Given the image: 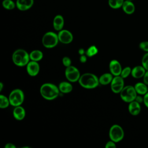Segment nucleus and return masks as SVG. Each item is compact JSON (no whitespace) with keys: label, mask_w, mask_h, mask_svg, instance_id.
Returning a JSON list of instances; mask_svg holds the SVG:
<instances>
[{"label":"nucleus","mask_w":148,"mask_h":148,"mask_svg":"<svg viewBox=\"0 0 148 148\" xmlns=\"http://www.w3.org/2000/svg\"><path fill=\"white\" fill-rule=\"evenodd\" d=\"M3 83L2 82H1L0 83V91H2V90L3 88Z\"/></svg>","instance_id":"38"},{"label":"nucleus","mask_w":148,"mask_h":148,"mask_svg":"<svg viewBox=\"0 0 148 148\" xmlns=\"http://www.w3.org/2000/svg\"><path fill=\"white\" fill-rule=\"evenodd\" d=\"M10 105L13 106H20L24 102V94L23 91L18 88L12 90L9 95Z\"/></svg>","instance_id":"6"},{"label":"nucleus","mask_w":148,"mask_h":148,"mask_svg":"<svg viewBox=\"0 0 148 148\" xmlns=\"http://www.w3.org/2000/svg\"><path fill=\"white\" fill-rule=\"evenodd\" d=\"M124 87V85L122 84H110L111 90L115 94L120 93Z\"/></svg>","instance_id":"26"},{"label":"nucleus","mask_w":148,"mask_h":148,"mask_svg":"<svg viewBox=\"0 0 148 148\" xmlns=\"http://www.w3.org/2000/svg\"><path fill=\"white\" fill-rule=\"evenodd\" d=\"M29 54L24 49L16 50L12 54L13 62L18 66H26L29 62Z\"/></svg>","instance_id":"3"},{"label":"nucleus","mask_w":148,"mask_h":148,"mask_svg":"<svg viewBox=\"0 0 148 148\" xmlns=\"http://www.w3.org/2000/svg\"><path fill=\"white\" fill-rule=\"evenodd\" d=\"M131 71H132V69L130 66H126L124 68L122 69L120 76L123 78L125 79L127 77L130 75L131 74Z\"/></svg>","instance_id":"27"},{"label":"nucleus","mask_w":148,"mask_h":148,"mask_svg":"<svg viewBox=\"0 0 148 148\" xmlns=\"http://www.w3.org/2000/svg\"><path fill=\"white\" fill-rule=\"evenodd\" d=\"M143 82L146 85H148V71H146L143 76Z\"/></svg>","instance_id":"32"},{"label":"nucleus","mask_w":148,"mask_h":148,"mask_svg":"<svg viewBox=\"0 0 148 148\" xmlns=\"http://www.w3.org/2000/svg\"><path fill=\"white\" fill-rule=\"evenodd\" d=\"M5 148H16V146L12 143H8L5 145Z\"/></svg>","instance_id":"36"},{"label":"nucleus","mask_w":148,"mask_h":148,"mask_svg":"<svg viewBox=\"0 0 148 148\" xmlns=\"http://www.w3.org/2000/svg\"><path fill=\"white\" fill-rule=\"evenodd\" d=\"M59 41L58 34L52 31L46 32L42 39V42L43 46L46 48L51 49L57 46Z\"/></svg>","instance_id":"4"},{"label":"nucleus","mask_w":148,"mask_h":148,"mask_svg":"<svg viewBox=\"0 0 148 148\" xmlns=\"http://www.w3.org/2000/svg\"><path fill=\"white\" fill-rule=\"evenodd\" d=\"M142 65L148 71V52L146 53L142 58Z\"/></svg>","instance_id":"28"},{"label":"nucleus","mask_w":148,"mask_h":148,"mask_svg":"<svg viewBox=\"0 0 148 148\" xmlns=\"http://www.w3.org/2000/svg\"><path fill=\"white\" fill-rule=\"evenodd\" d=\"M137 92L134 86H124L120 93L121 99L127 103H130L135 99L137 96Z\"/></svg>","instance_id":"5"},{"label":"nucleus","mask_w":148,"mask_h":148,"mask_svg":"<svg viewBox=\"0 0 148 148\" xmlns=\"http://www.w3.org/2000/svg\"><path fill=\"white\" fill-rule=\"evenodd\" d=\"M65 75L67 80L70 82H76L79 81L81 76L79 69L72 65L66 67Z\"/></svg>","instance_id":"8"},{"label":"nucleus","mask_w":148,"mask_h":148,"mask_svg":"<svg viewBox=\"0 0 148 148\" xmlns=\"http://www.w3.org/2000/svg\"><path fill=\"white\" fill-rule=\"evenodd\" d=\"M128 109L131 115L137 116L140 113L141 111L140 103L134 100L129 103Z\"/></svg>","instance_id":"14"},{"label":"nucleus","mask_w":148,"mask_h":148,"mask_svg":"<svg viewBox=\"0 0 148 148\" xmlns=\"http://www.w3.org/2000/svg\"><path fill=\"white\" fill-rule=\"evenodd\" d=\"M116 147V142H114V141L110 140L109 141H108L106 145H105V147L106 148H115Z\"/></svg>","instance_id":"31"},{"label":"nucleus","mask_w":148,"mask_h":148,"mask_svg":"<svg viewBox=\"0 0 148 148\" xmlns=\"http://www.w3.org/2000/svg\"><path fill=\"white\" fill-rule=\"evenodd\" d=\"M10 105V101L9 97L1 94L0 95V108L1 109H5Z\"/></svg>","instance_id":"24"},{"label":"nucleus","mask_w":148,"mask_h":148,"mask_svg":"<svg viewBox=\"0 0 148 148\" xmlns=\"http://www.w3.org/2000/svg\"><path fill=\"white\" fill-rule=\"evenodd\" d=\"M98 50L97 47L95 46L92 45V46H90L88 48V49L86 51V54L87 57H91L96 55L98 53Z\"/></svg>","instance_id":"25"},{"label":"nucleus","mask_w":148,"mask_h":148,"mask_svg":"<svg viewBox=\"0 0 148 148\" xmlns=\"http://www.w3.org/2000/svg\"><path fill=\"white\" fill-rule=\"evenodd\" d=\"M58 87L50 83L43 84L40 88L41 96L45 99L53 100L57 98L60 94Z\"/></svg>","instance_id":"1"},{"label":"nucleus","mask_w":148,"mask_h":148,"mask_svg":"<svg viewBox=\"0 0 148 148\" xmlns=\"http://www.w3.org/2000/svg\"><path fill=\"white\" fill-rule=\"evenodd\" d=\"M13 115L17 120H22L25 116V109L21 105L15 106L13 110Z\"/></svg>","instance_id":"17"},{"label":"nucleus","mask_w":148,"mask_h":148,"mask_svg":"<svg viewBox=\"0 0 148 148\" xmlns=\"http://www.w3.org/2000/svg\"><path fill=\"white\" fill-rule=\"evenodd\" d=\"M109 70L114 76H119L121 74L122 67L120 63L117 60H113L109 63Z\"/></svg>","instance_id":"12"},{"label":"nucleus","mask_w":148,"mask_h":148,"mask_svg":"<svg viewBox=\"0 0 148 148\" xmlns=\"http://www.w3.org/2000/svg\"><path fill=\"white\" fill-rule=\"evenodd\" d=\"M139 48L146 53L148 52V41H143L139 45Z\"/></svg>","instance_id":"29"},{"label":"nucleus","mask_w":148,"mask_h":148,"mask_svg":"<svg viewBox=\"0 0 148 148\" xmlns=\"http://www.w3.org/2000/svg\"><path fill=\"white\" fill-rule=\"evenodd\" d=\"M58 88L61 92L67 94L72 91L73 87L72 85L68 82H62L59 84Z\"/></svg>","instance_id":"19"},{"label":"nucleus","mask_w":148,"mask_h":148,"mask_svg":"<svg viewBox=\"0 0 148 148\" xmlns=\"http://www.w3.org/2000/svg\"><path fill=\"white\" fill-rule=\"evenodd\" d=\"M111 73H105L99 77V82L102 85H107L111 83L113 77Z\"/></svg>","instance_id":"20"},{"label":"nucleus","mask_w":148,"mask_h":148,"mask_svg":"<svg viewBox=\"0 0 148 148\" xmlns=\"http://www.w3.org/2000/svg\"><path fill=\"white\" fill-rule=\"evenodd\" d=\"M27 72L31 76H36L39 72V65L37 61H31L26 65Z\"/></svg>","instance_id":"11"},{"label":"nucleus","mask_w":148,"mask_h":148,"mask_svg":"<svg viewBox=\"0 0 148 148\" xmlns=\"http://www.w3.org/2000/svg\"><path fill=\"white\" fill-rule=\"evenodd\" d=\"M136 101H137L138 103H143V100H144V98H143V97H142V95H139L136 96V97L135 98V99Z\"/></svg>","instance_id":"33"},{"label":"nucleus","mask_w":148,"mask_h":148,"mask_svg":"<svg viewBox=\"0 0 148 148\" xmlns=\"http://www.w3.org/2000/svg\"><path fill=\"white\" fill-rule=\"evenodd\" d=\"M125 0H108L109 6L113 9H118L122 7Z\"/></svg>","instance_id":"22"},{"label":"nucleus","mask_w":148,"mask_h":148,"mask_svg":"<svg viewBox=\"0 0 148 148\" xmlns=\"http://www.w3.org/2000/svg\"><path fill=\"white\" fill-rule=\"evenodd\" d=\"M64 25V18L61 14L56 15L53 21V26L56 31H60L63 29Z\"/></svg>","instance_id":"13"},{"label":"nucleus","mask_w":148,"mask_h":148,"mask_svg":"<svg viewBox=\"0 0 148 148\" xmlns=\"http://www.w3.org/2000/svg\"><path fill=\"white\" fill-rule=\"evenodd\" d=\"M59 41L64 44H69L73 40L72 34L67 29H62L58 33Z\"/></svg>","instance_id":"9"},{"label":"nucleus","mask_w":148,"mask_h":148,"mask_svg":"<svg viewBox=\"0 0 148 148\" xmlns=\"http://www.w3.org/2000/svg\"><path fill=\"white\" fill-rule=\"evenodd\" d=\"M80 61L82 62V63H84L87 61V56H85L84 54L83 55H81L80 57Z\"/></svg>","instance_id":"35"},{"label":"nucleus","mask_w":148,"mask_h":148,"mask_svg":"<svg viewBox=\"0 0 148 148\" xmlns=\"http://www.w3.org/2000/svg\"><path fill=\"white\" fill-rule=\"evenodd\" d=\"M135 89L139 95H144L148 92L147 85L143 82H138L134 86Z\"/></svg>","instance_id":"18"},{"label":"nucleus","mask_w":148,"mask_h":148,"mask_svg":"<svg viewBox=\"0 0 148 148\" xmlns=\"http://www.w3.org/2000/svg\"><path fill=\"white\" fill-rule=\"evenodd\" d=\"M79 83L84 88H94L99 84V78L93 73H85L80 76L79 80Z\"/></svg>","instance_id":"2"},{"label":"nucleus","mask_w":148,"mask_h":148,"mask_svg":"<svg viewBox=\"0 0 148 148\" xmlns=\"http://www.w3.org/2000/svg\"><path fill=\"white\" fill-rule=\"evenodd\" d=\"M143 103L148 108V92L145 95H143Z\"/></svg>","instance_id":"34"},{"label":"nucleus","mask_w":148,"mask_h":148,"mask_svg":"<svg viewBox=\"0 0 148 148\" xmlns=\"http://www.w3.org/2000/svg\"><path fill=\"white\" fill-rule=\"evenodd\" d=\"M43 56V53L39 50H34L29 53L30 60L34 61H40Z\"/></svg>","instance_id":"21"},{"label":"nucleus","mask_w":148,"mask_h":148,"mask_svg":"<svg viewBox=\"0 0 148 148\" xmlns=\"http://www.w3.org/2000/svg\"><path fill=\"white\" fill-rule=\"evenodd\" d=\"M124 136V132L123 128L118 125H113L109 130V136L110 140L117 143L121 141Z\"/></svg>","instance_id":"7"},{"label":"nucleus","mask_w":148,"mask_h":148,"mask_svg":"<svg viewBox=\"0 0 148 148\" xmlns=\"http://www.w3.org/2000/svg\"><path fill=\"white\" fill-rule=\"evenodd\" d=\"M146 70L142 65H137L134 67L131 71V75L135 79L143 77Z\"/></svg>","instance_id":"15"},{"label":"nucleus","mask_w":148,"mask_h":148,"mask_svg":"<svg viewBox=\"0 0 148 148\" xmlns=\"http://www.w3.org/2000/svg\"><path fill=\"white\" fill-rule=\"evenodd\" d=\"M123 12L127 14H132L134 13L135 10V6L134 3L132 2V1L125 0L122 7H121Z\"/></svg>","instance_id":"16"},{"label":"nucleus","mask_w":148,"mask_h":148,"mask_svg":"<svg viewBox=\"0 0 148 148\" xmlns=\"http://www.w3.org/2000/svg\"><path fill=\"white\" fill-rule=\"evenodd\" d=\"M71 60L68 57H64L62 58V64L65 67H68L71 65Z\"/></svg>","instance_id":"30"},{"label":"nucleus","mask_w":148,"mask_h":148,"mask_svg":"<svg viewBox=\"0 0 148 148\" xmlns=\"http://www.w3.org/2000/svg\"><path fill=\"white\" fill-rule=\"evenodd\" d=\"M78 53H79V54L81 56V55H83L84 53H86V51H84V49L81 48V49H79Z\"/></svg>","instance_id":"37"},{"label":"nucleus","mask_w":148,"mask_h":148,"mask_svg":"<svg viewBox=\"0 0 148 148\" xmlns=\"http://www.w3.org/2000/svg\"><path fill=\"white\" fill-rule=\"evenodd\" d=\"M128 1H132V0H128Z\"/></svg>","instance_id":"39"},{"label":"nucleus","mask_w":148,"mask_h":148,"mask_svg":"<svg viewBox=\"0 0 148 148\" xmlns=\"http://www.w3.org/2000/svg\"><path fill=\"white\" fill-rule=\"evenodd\" d=\"M34 4V0H16V8L20 11H27L30 9Z\"/></svg>","instance_id":"10"},{"label":"nucleus","mask_w":148,"mask_h":148,"mask_svg":"<svg viewBox=\"0 0 148 148\" xmlns=\"http://www.w3.org/2000/svg\"><path fill=\"white\" fill-rule=\"evenodd\" d=\"M2 7L6 10H13L16 8V2L13 0H3L2 2Z\"/></svg>","instance_id":"23"}]
</instances>
